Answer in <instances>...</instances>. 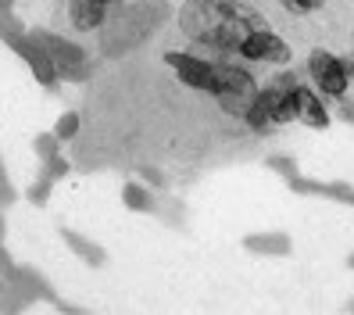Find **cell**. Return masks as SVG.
Listing matches in <instances>:
<instances>
[{"label": "cell", "mask_w": 354, "mask_h": 315, "mask_svg": "<svg viewBox=\"0 0 354 315\" xmlns=\"http://www.w3.org/2000/svg\"><path fill=\"white\" fill-rule=\"evenodd\" d=\"M179 29L201 47L240 54L247 33L265 29V22L243 0H186L179 8Z\"/></svg>", "instance_id": "1"}, {"label": "cell", "mask_w": 354, "mask_h": 315, "mask_svg": "<svg viewBox=\"0 0 354 315\" xmlns=\"http://www.w3.org/2000/svg\"><path fill=\"white\" fill-rule=\"evenodd\" d=\"M161 18H165V4H158V0H118L100 26V54L122 57L136 51L158 33Z\"/></svg>", "instance_id": "2"}, {"label": "cell", "mask_w": 354, "mask_h": 315, "mask_svg": "<svg viewBox=\"0 0 354 315\" xmlns=\"http://www.w3.org/2000/svg\"><path fill=\"white\" fill-rule=\"evenodd\" d=\"M29 36L47 51V57L54 61V69H57L61 79H68V82H86V79H90V72H93L90 54L82 51L79 44H72V39L57 36V33H50V29H29Z\"/></svg>", "instance_id": "3"}, {"label": "cell", "mask_w": 354, "mask_h": 315, "mask_svg": "<svg viewBox=\"0 0 354 315\" xmlns=\"http://www.w3.org/2000/svg\"><path fill=\"white\" fill-rule=\"evenodd\" d=\"M165 65H169L186 87H194L201 93H212V97L222 93V75H225L222 61H207V57L186 54V51H169L165 54Z\"/></svg>", "instance_id": "4"}, {"label": "cell", "mask_w": 354, "mask_h": 315, "mask_svg": "<svg viewBox=\"0 0 354 315\" xmlns=\"http://www.w3.org/2000/svg\"><path fill=\"white\" fill-rule=\"evenodd\" d=\"M308 75H311V87L322 97H344L354 79V61H340L337 54L319 47L308 54Z\"/></svg>", "instance_id": "5"}, {"label": "cell", "mask_w": 354, "mask_h": 315, "mask_svg": "<svg viewBox=\"0 0 354 315\" xmlns=\"http://www.w3.org/2000/svg\"><path fill=\"white\" fill-rule=\"evenodd\" d=\"M294 118H297L294 100H290V93L279 90L276 82H268L265 90H258L251 108H247V115H243V122L251 125L254 133H265L268 125H283V122H294Z\"/></svg>", "instance_id": "6"}, {"label": "cell", "mask_w": 354, "mask_h": 315, "mask_svg": "<svg viewBox=\"0 0 354 315\" xmlns=\"http://www.w3.org/2000/svg\"><path fill=\"white\" fill-rule=\"evenodd\" d=\"M0 44L11 47L18 57L26 61L29 72H32V79L39 82V87L50 90V93H57V87H61V75H57V69H54V61L47 57V51L39 47L29 33H4V36H0Z\"/></svg>", "instance_id": "7"}, {"label": "cell", "mask_w": 354, "mask_h": 315, "mask_svg": "<svg viewBox=\"0 0 354 315\" xmlns=\"http://www.w3.org/2000/svg\"><path fill=\"white\" fill-rule=\"evenodd\" d=\"M240 57L247 61H272V65H286L290 61V47L272 33V29H254L247 33V39L240 44Z\"/></svg>", "instance_id": "8"}, {"label": "cell", "mask_w": 354, "mask_h": 315, "mask_svg": "<svg viewBox=\"0 0 354 315\" xmlns=\"http://www.w3.org/2000/svg\"><path fill=\"white\" fill-rule=\"evenodd\" d=\"M290 100H294V111H297V122L311 125V129H326L329 125V111H326V100L319 90H311V87H297L290 90Z\"/></svg>", "instance_id": "9"}, {"label": "cell", "mask_w": 354, "mask_h": 315, "mask_svg": "<svg viewBox=\"0 0 354 315\" xmlns=\"http://www.w3.org/2000/svg\"><path fill=\"white\" fill-rule=\"evenodd\" d=\"M290 190L294 194H315V197H329V201H340V204H354V186L351 183H322V179H304L301 172L290 176Z\"/></svg>", "instance_id": "10"}, {"label": "cell", "mask_w": 354, "mask_h": 315, "mask_svg": "<svg viewBox=\"0 0 354 315\" xmlns=\"http://www.w3.org/2000/svg\"><path fill=\"white\" fill-rule=\"evenodd\" d=\"M57 233H61V240H65V247L72 251V255H75L79 262H86L90 269H104V265H108V251H104V247H100L97 240H90V237L75 233V229H68V226H61Z\"/></svg>", "instance_id": "11"}, {"label": "cell", "mask_w": 354, "mask_h": 315, "mask_svg": "<svg viewBox=\"0 0 354 315\" xmlns=\"http://www.w3.org/2000/svg\"><path fill=\"white\" fill-rule=\"evenodd\" d=\"M111 4H104V0H68V18L72 26L90 33V29H100L104 18H108Z\"/></svg>", "instance_id": "12"}, {"label": "cell", "mask_w": 354, "mask_h": 315, "mask_svg": "<svg viewBox=\"0 0 354 315\" xmlns=\"http://www.w3.org/2000/svg\"><path fill=\"white\" fill-rule=\"evenodd\" d=\"M243 251L251 255H265V258H286L294 251V240L286 233H247L243 237Z\"/></svg>", "instance_id": "13"}, {"label": "cell", "mask_w": 354, "mask_h": 315, "mask_svg": "<svg viewBox=\"0 0 354 315\" xmlns=\"http://www.w3.org/2000/svg\"><path fill=\"white\" fill-rule=\"evenodd\" d=\"M122 204H126L129 212H140V215L158 212L154 186H147V183H126V186H122Z\"/></svg>", "instance_id": "14"}, {"label": "cell", "mask_w": 354, "mask_h": 315, "mask_svg": "<svg viewBox=\"0 0 354 315\" xmlns=\"http://www.w3.org/2000/svg\"><path fill=\"white\" fill-rule=\"evenodd\" d=\"M32 154H36L39 161H47V158L61 154V140H57V133H54V129H50V133H36V136H32Z\"/></svg>", "instance_id": "15"}, {"label": "cell", "mask_w": 354, "mask_h": 315, "mask_svg": "<svg viewBox=\"0 0 354 315\" xmlns=\"http://www.w3.org/2000/svg\"><path fill=\"white\" fill-rule=\"evenodd\" d=\"M50 186H54L50 179L39 176L36 183H29V186H26V201H29V204H36V208H47V201H50Z\"/></svg>", "instance_id": "16"}, {"label": "cell", "mask_w": 354, "mask_h": 315, "mask_svg": "<svg viewBox=\"0 0 354 315\" xmlns=\"http://www.w3.org/2000/svg\"><path fill=\"white\" fill-rule=\"evenodd\" d=\"M68 172H72V165H68L65 158H61V154H54V158H47V161H44V172H39V176L50 179V183H57V179H65Z\"/></svg>", "instance_id": "17"}, {"label": "cell", "mask_w": 354, "mask_h": 315, "mask_svg": "<svg viewBox=\"0 0 354 315\" xmlns=\"http://www.w3.org/2000/svg\"><path fill=\"white\" fill-rule=\"evenodd\" d=\"M54 133H57V140L65 143V140H72L75 133H79V111H65L57 118V125H54Z\"/></svg>", "instance_id": "18"}, {"label": "cell", "mask_w": 354, "mask_h": 315, "mask_svg": "<svg viewBox=\"0 0 354 315\" xmlns=\"http://www.w3.org/2000/svg\"><path fill=\"white\" fill-rule=\"evenodd\" d=\"M265 165H268L272 172H279L283 179L297 176V161H294V158H286V154H272V158H265Z\"/></svg>", "instance_id": "19"}, {"label": "cell", "mask_w": 354, "mask_h": 315, "mask_svg": "<svg viewBox=\"0 0 354 315\" xmlns=\"http://www.w3.org/2000/svg\"><path fill=\"white\" fill-rule=\"evenodd\" d=\"M18 194H15V186H11V179H8V172H4V161H0V208L4 204H11Z\"/></svg>", "instance_id": "20"}, {"label": "cell", "mask_w": 354, "mask_h": 315, "mask_svg": "<svg viewBox=\"0 0 354 315\" xmlns=\"http://www.w3.org/2000/svg\"><path fill=\"white\" fill-rule=\"evenodd\" d=\"M140 179L147 186H154V190H165V176L158 169H151V165H140Z\"/></svg>", "instance_id": "21"}, {"label": "cell", "mask_w": 354, "mask_h": 315, "mask_svg": "<svg viewBox=\"0 0 354 315\" xmlns=\"http://www.w3.org/2000/svg\"><path fill=\"white\" fill-rule=\"evenodd\" d=\"M283 4H286L290 11H319L326 0H283Z\"/></svg>", "instance_id": "22"}, {"label": "cell", "mask_w": 354, "mask_h": 315, "mask_svg": "<svg viewBox=\"0 0 354 315\" xmlns=\"http://www.w3.org/2000/svg\"><path fill=\"white\" fill-rule=\"evenodd\" d=\"M54 308H57L61 315H82V308H79V305H72V301H65V298H57V301H54Z\"/></svg>", "instance_id": "23"}, {"label": "cell", "mask_w": 354, "mask_h": 315, "mask_svg": "<svg viewBox=\"0 0 354 315\" xmlns=\"http://www.w3.org/2000/svg\"><path fill=\"white\" fill-rule=\"evenodd\" d=\"M0 11H4V15H11V0H0Z\"/></svg>", "instance_id": "24"}, {"label": "cell", "mask_w": 354, "mask_h": 315, "mask_svg": "<svg viewBox=\"0 0 354 315\" xmlns=\"http://www.w3.org/2000/svg\"><path fill=\"white\" fill-rule=\"evenodd\" d=\"M4 229H8V226H4V215H0V240H4Z\"/></svg>", "instance_id": "25"}, {"label": "cell", "mask_w": 354, "mask_h": 315, "mask_svg": "<svg viewBox=\"0 0 354 315\" xmlns=\"http://www.w3.org/2000/svg\"><path fill=\"white\" fill-rule=\"evenodd\" d=\"M347 269H354V255H347Z\"/></svg>", "instance_id": "26"}, {"label": "cell", "mask_w": 354, "mask_h": 315, "mask_svg": "<svg viewBox=\"0 0 354 315\" xmlns=\"http://www.w3.org/2000/svg\"><path fill=\"white\" fill-rule=\"evenodd\" d=\"M347 312H354V298H351V301H347Z\"/></svg>", "instance_id": "27"}, {"label": "cell", "mask_w": 354, "mask_h": 315, "mask_svg": "<svg viewBox=\"0 0 354 315\" xmlns=\"http://www.w3.org/2000/svg\"><path fill=\"white\" fill-rule=\"evenodd\" d=\"M104 4H118V0H104Z\"/></svg>", "instance_id": "28"}]
</instances>
